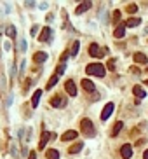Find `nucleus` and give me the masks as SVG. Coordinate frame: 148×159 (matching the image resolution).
Segmentation results:
<instances>
[{
    "instance_id": "nucleus-16",
    "label": "nucleus",
    "mask_w": 148,
    "mask_h": 159,
    "mask_svg": "<svg viewBox=\"0 0 148 159\" xmlns=\"http://www.w3.org/2000/svg\"><path fill=\"white\" fill-rule=\"evenodd\" d=\"M82 147H84V143H82V142L73 143V145L68 149V154H77V152H80V150H82Z\"/></svg>"
},
{
    "instance_id": "nucleus-32",
    "label": "nucleus",
    "mask_w": 148,
    "mask_h": 159,
    "mask_svg": "<svg viewBox=\"0 0 148 159\" xmlns=\"http://www.w3.org/2000/svg\"><path fill=\"white\" fill-rule=\"evenodd\" d=\"M68 53H66V51H64V53H63V56H61V63H64V61H66V58H68Z\"/></svg>"
},
{
    "instance_id": "nucleus-26",
    "label": "nucleus",
    "mask_w": 148,
    "mask_h": 159,
    "mask_svg": "<svg viewBox=\"0 0 148 159\" xmlns=\"http://www.w3.org/2000/svg\"><path fill=\"white\" fill-rule=\"evenodd\" d=\"M120 19V11H113V16H111V21L113 23H119Z\"/></svg>"
},
{
    "instance_id": "nucleus-6",
    "label": "nucleus",
    "mask_w": 148,
    "mask_h": 159,
    "mask_svg": "<svg viewBox=\"0 0 148 159\" xmlns=\"http://www.w3.org/2000/svg\"><path fill=\"white\" fill-rule=\"evenodd\" d=\"M120 154H122V157H124V159H131V157H132V147L129 145V143H126V145H122V149H120Z\"/></svg>"
},
{
    "instance_id": "nucleus-28",
    "label": "nucleus",
    "mask_w": 148,
    "mask_h": 159,
    "mask_svg": "<svg viewBox=\"0 0 148 159\" xmlns=\"http://www.w3.org/2000/svg\"><path fill=\"white\" fill-rule=\"evenodd\" d=\"M136 11H138V6H134V4H131V6H127V12H129V14H134Z\"/></svg>"
},
{
    "instance_id": "nucleus-36",
    "label": "nucleus",
    "mask_w": 148,
    "mask_h": 159,
    "mask_svg": "<svg viewBox=\"0 0 148 159\" xmlns=\"http://www.w3.org/2000/svg\"><path fill=\"white\" fill-rule=\"evenodd\" d=\"M145 84H146V86H148V81H146V82H145Z\"/></svg>"
},
{
    "instance_id": "nucleus-34",
    "label": "nucleus",
    "mask_w": 148,
    "mask_h": 159,
    "mask_svg": "<svg viewBox=\"0 0 148 159\" xmlns=\"http://www.w3.org/2000/svg\"><path fill=\"white\" fill-rule=\"evenodd\" d=\"M37 30H38V26H33L32 28V35H37Z\"/></svg>"
},
{
    "instance_id": "nucleus-4",
    "label": "nucleus",
    "mask_w": 148,
    "mask_h": 159,
    "mask_svg": "<svg viewBox=\"0 0 148 159\" xmlns=\"http://www.w3.org/2000/svg\"><path fill=\"white\" fill-rule=\"evenodd\" d=\"M89 54L92 56V58H103L105 51H101L98 44H91V46H89Z\"/></svg>"
},
{
    "instance_id": "nucleus-18",
    "label": "nucleus",
    "mask_w": 148,
    "mask_h": 159,
    "mask_svg": "<svg viewBox=\"0 0 148 159\" xmlns=\"http://www.w3.org/2000/svg\"><path fill=\"white\" fill-rule=\"evenodd\" d=\"M40 96H42V91H40V89H37V91L33 93V96H32V107H37V105H38Z\"/></svg>"
},
{
    "instance_id": "nucleus-3",
    "label": "nucleus",
    "mask_w": 148,
    "mask_h": 159,
    "mask_svg": "<svg viewBox=\"0 0 148 159\" xmlns=\"http://www.w3.org/2000/svg\"><path fill=\"white\" fill-rule=\"evenodd\" d=\"M49 138L53 140V138H56V135H54V133H49V131H42V137H40V142H38V149H40V150L45 147V143L49 142Z\"/></svg>"
},
{
    "instance_id": "nucleus-20",
    "label": "nucleus",
    "mask_w": 148,
    "mask_h": 159,
    "mask_svg": "<svg viewBox=\"0 0 148 159\" xmlns=\"http://www.w3.org/2000/svg\"><path fill=\"white\" fill-rule=\"evenodd\" d=\"M134 61H136V63H141V65H145V63H146V56L143 54V53H136V54H134Z\"/></svg>"
},
{
    "instance_id": "nucleus-29",
    "label": "nucleus",
    "mask_w": 148,
    "mask_h": 159,
    "mask_svg": "<svg viewBox=\"0 0 148 159\" xmlns=\"http://www.w3.org/2000/svg\"><path fill=\"white\" fill-rule=\"evenodd\" d=\"M30 84H32V81H30V79H26V81H25V84H23V93H26V91H28Z\"/></svg>"
},
{
    "instance_id": "nucleus-11",
    "label": "nucleus",
    "mask_w": 148,
    "mask_h": 159,
    "mask_svg": "<svg viewBox=\"0 0 148 159\" xmlns=\"http://www.w3.org/2000/svg\"><path fill=\"white\" fill-rule=\"evenodd\" d=\"M51 35H53V32H51V28L49 26H45L42 30V33H40V37H38V40H40V42H47L49 38H51Z\"/></svg>"
},
{
    "instance_id": "nucleus-1",
    "label": "nucleus",
    "mask_w": 148,
    "mask_h": 159,
    "mask_svg": "<svg viewBox=\"0 0 148 159\" xmlns=\"http://www.w3.org/2000/svg\"><path fill=\"white\" fill-rule=\"evenodd\" d=\"M85 72L89 75H96V77H105V74H106L105 66L101 65V63H91V65H87L85 66Z\"/></svg>"
},
{
    "instance_id": "nucleus-17",
    "label": "nucleus",
    "mask_w": 148,
    "mask_h": 159,
    "mask_svg": "<svg viewBox=\"0 0 148 159\" xmlns=\"http://www.w3.org/2000/svg\"><path fill=\"white\" fill-rule=\"evenodd\" d=\"M91 6H92L91 2H82V4L77 7V11H75V12H77V14H82V12H85L87 9H91Z\"/></svg>"
},
{
    "instance_id": "nucleus-7",
    "label": "nucleus",
    "mask_w": 148,
    "mask_h": 159,
    "mask_svg": "<svg viewBox=\"0 0 148 159\" xmlns=\"http://www.w3.org/2000/svg\"><path fill=\"white\" fill-rule=\"evenodd\" d=\"M64 89H66V93H68L70 96H75V94H77V88H75L73 81H66V82H64Z\"/></svg>"
},
{
    "instance_id": "nucleus-33",
    "label": "nucleus",
    "mask_w": 148,
    "mask_h": 159,
    "mask_svg": "<svg viewBox=\"0 0 148 159\" xmlns=\"http://www.w3.org/2000/svg\"><path fill=\"white\" fill-rule=\"evenodd\" d=\"M28 159H37V152L33 150V152H30V156H28Z\"/></svg>"
},
{
    "instance_id": "nucleus-12",
    "label": "nucleus",
    "mask_w": 148,
    "mask_h": 159,
    "mask_svg": "<svg viewBox=\"0 0 148 159\" xmlns=\"http://www.w3.org/2000/svg\"><path fill=\"white\" fill-rule=\"evenodd\" d=\"M0 93H2V96L7 94V81H6V75L2 72H0Z\"/></svg>"
},
{
    "instance_id": "nucleus-27",
    "label": "nucleus",
    "mask_w": 148,
    "mask_h": 159,
    "mask_svg": "<svg viewBox=\"0 0 148 159\" xmlns=\"http://www.w3.org/2000/svg\"><path fill=\"white\" fill-rule=\"evenodd\" d=\"M7 35H9L11 38L16 37V30H14V26H9V28H7Z\"/></svg>"
},
{
    "instance_id": "nucleus-10",
    "label": "nucleus",
    "mask_w": 148,
    "mask_h": 159,
    "mask_svg": "<svg viewBox=\"0 0 148 159\" xmlns=\"http://www.w3.org/2000/svg\"><path fill=\"white\" fill-rule=\"evenodd\" d=\"M124 35H126V23L119 25V26L115 28V32H113V37L115 38H122Z\"/></svg>"
},
{
    "instance_id": "nucleus-30",
    "label": "nucleus",
    "mask_w": 148,
    "mask_h": 159,
    "mask_svg": "<svg viewBox=\"0 0 148 159\" xmlns=\"http://www.w3.org/2000/svg\"><path fill=\"white\" fill-rule=\"evenodd\" d=\"M108 70H111V72L115 70V60H110V61H108Z\"/></svg>"
},
{
    "instance_id": "nucleus-15",
    "label": "nucleus",
    "mask_w": 148,
    "mask_h": 159,
    "mask_svg": "<svg viewBox=\"0 0 148 159\" xmlns=\"http://www.w3.org/2000/svg\"><path fill=\"white\" fill-rule=\"evenodd\" d=\"M132 93L138 96V100H143L146 96V93H145V89H143L141 86H134V88H132Z\"/></svg>"
},
{
    "instance_id": "nucleus-8",
    "label": "nucleus",
    "mask_w": 148,
    "mask_h": 159,
    "mask_svg": "<svg viewBox=\"0 0 148 159\" xmlns=\"http://www.w3.org/2000/svg\"><path fill=\"white\" fill-rule=\"evenodd\" d=\"M80 84H82V88H84L85 91H89V93H94V91H96L94 82H92V81H89V79H84Z\"/></svg>"
},
{
    "instance_id": "nucleus-25",
    "label": "nucleus",
    "mask_w": 148,
    "mask_h": 159,
    "mask_svg": "<svg viewBox=\"0 0 148 159\" xmlns=\"http://www.w3.org/2000/svg\"><path fill=\"white\" fill-rule=\"evenodd\" d=\"M64 70H66V66H64L63 63H61V65H59L58 68H56V75H63V74H64Z\"/></svg>"
},
{
    "instance_id": "nucleus-19",
    "label": "nucleus",
    "mask_w": 148,
    "mask_h": 159,
    "mask_svg": "<svg viewBox=\"0 0 148 159\" xmlns=\"http://www.w3.org/2000/svg\"><path fill=\"white\" fill-rule=\"evenodd\" d=\"M139 25H141V19H139V18H132V19H127L126 21V26H129V28L139 26Z\"/></svg>"
},
{
    "instance_id": "nucleus-14",
    "label": "nucleus",
    "mask_w": 148,
    "mask_h": 159,
    "mask_svg": "<svg viewBox=\"0 0 148 159\" xmlns=\"http://www.w3.org/2000/svg\"><path fill=\"white\" fill-rule=\"evenodd\" d=\"M77 138V131H73V129H70V131L63 133V137H61V140L63 142H70V140H75Z\"/></svg>"
},
{
    "instance_id": "nucleus-24",
    "label": "nucleus",
    "mask_w": 148,
    "mask_h": 159,
    "mask_svg": "<svg viewBox=\"0 0 148 159\" xmlns=\"http://www.w3.org/2000/svg\"><path fill=\"white\" fill-rule=\"evenodd\" d=\"M79 49H80V42H73V47H72V53H70V54H72V56H77Z\"/></svg>"
},
{
    "instance_id": "nucleus-23",
    "label": "nucleus",
    "mask_w": 148,
    "mask_h": 159,
    "mask_svg": "<svg viewBox=\"0 0 148 159\" xmlns=\"http://www.w3.org/2000/svg\"><path fill=\"white\" fill-rule=\"evenodd\" d=\"M122 121H119V122H115V126H113V129H111V137H117L119 133H120V129H122Z\"/></svg>"
},
{
    "instance_id": "nucleus-9",
    "label": "nucleus",
    "mask_w": 148,
    "mask_h": 159,
    "mask_svg": "<svg viewBox=\"0 0 148 159\" xmlns=\"http://www.w3.org/2000/svg\"><path fill=\"white\" fill-rule=\"evenodd\" d=\"M51 105H53V107H63V105H66V100H64L63 96L56 94V96H53V100H51Z\"/></svg>"
},
{
    "instance_id": "nucleus-22",
    "label": "nucleus",
    "mask_w": 148,
    "mask_h": 159,
    "mask_svg": "<svg viewBox=\"0 0 148 159\" xmlns=\"http://www.w3.org/2000/svg\"><path fill=\"white\" fill-rule=\"evenodd\" d=\"M58 79H59V75H56V74H54V75L49 79V82H47V86H45V89L54 88V86H56V82H58Z\"/></svg>"
},
{
    "instance_id": "nucleus-2",
    "label": "nucleus",
    "mask_w": 148,
    "mask_h": 159,
    "mask_svg": "<svg viewBox=\"0 0 148 159\" xmlns=\"http://www.w3.org/2000/svg\"><path fill=\"white\" fill-rule=\"evenodd\" d=\"M80 129H82V133H84L85 137H89V138L96 135L94 124H92L89 119H82V121H80Z\"/></svg>"
},
{
    "instance_id": "nucleus-31",
    "label": "nucleus",
    "mask_w": 148,
    "mask_h": 159,
    "mask_svg": "<svg viewBox=\"0 0 148 159\" xmlns=\"http://www.w3.org/2000/svg\"><path fill=\"white\" fill-rule=\"evenodd\" d=\"M145 142H146L145 138H139V140L136 142V145H138V147H141V145H145Z\"/></svg>"
},
{
    "instance_id": "nucleus-5",
    "label": "nucleus",
    "mask_w": 148,
    "mask_h": 159,
    "mask_svg": "<svg viewBox=\"0 0 148 159\" xmlns=\"http://www.w3.org/2000/svg\"><path fill=\"white\" fill-rule=\"evenodd\" d=\"M113 110H115V105H113V103H106L105 109H103V112H101V119H103V121H106V119L113 114Z\"/></svg>"
},
{
    "instance_id": "nucleus-35",
    "label": "nucleus",
    "mask_w": 148,
    "mask_h": 159,
    "mask_svg": "<svg viewBox=\"0 0 148 159\" xmlns=\"http://www.w3.org/2000/svg\"><path fill=\"white\" fill-rule=\"evenodd\" d=\"M143 159H148V150H145V154H143Z\"/></svg>"
},
{
    "instance_id": "nucleus-21",
    "label": "nucleus",
    "mask_w": 148,
    "mask_h": 159,
    "mask_svg": "<svg viewBox=\"0 0 148 159\" xmlns=\"http://www.w3.org/2000/svg\"><path fill=\"white\" fill-rule=\"evenodd\" d=\"M45 156H47V159H59V152L56 149H49Z\"/></svg>"
},
{
    "instance_id": "nucleus-13",
    "label": "nucleus",
    "mask_w": 148,
    "mask_h": 159,
    "mask_svg": "<svg viewBox=\"0 0 148 159\" xmlns=\"http://www.w3.org/2000/svg\"><path fill=\"white\" fill-rule=\"evenodd\" d=\"M45 60H47V54H45L44 51H38V53L33 54V61H35V63H44Z\"/></svg>"
}]
</instances>
